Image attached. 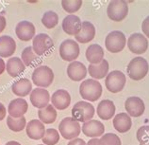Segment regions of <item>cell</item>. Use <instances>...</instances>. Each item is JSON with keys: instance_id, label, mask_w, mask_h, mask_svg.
<instances>
[{"instance_id": "4316f807", "label": "cell", "mask_w": 149, "mask_h": 145, "mask_svg": "<svg viewBox=\"0 0 149 145\" xmlns=\"http://www.w3.org/2000/svg\"><path fill=\"white\" fill-rule=\"evenodd\" d=\"M86 59L90 65L99 64L104 60V50L102 46L97 44L90 45L86 49Z\"/></svg>"}, {"instance_id": "f6af8a7d", "label": "cell", "mask_w": 149, "mask_h": 145, "mask_svg": "<svg viewBox=\"0 0 149 145\" xmlns=\"http://www.w3.org/2000/svg\"><path fill=\"white\" fill-rule=\"evenodd\" d=\"M38 145H45V144H38Z\"/></svg>"}, {"instance_id": "d6986e66", "label": "cell", "mask_w": 149, "mask_h": 145, "mask_svg": "<svg viewBox=\"0 0 149 145\" xmlns=\"http://www.w3.org/2000/svg\"><path fill=\"white\" fill-rule=\"evenodd\" d=\"M67 75L70 80L80 82L87 75V68L81 62L74 61L67 66Z\"/></svg>"}, {"instance_id": "44dd1931", "label": "cell", "mask_w": 149, "mask_h": 145, "mask_svg": "<svg viewBox=\"0 0 149 145\" xmlns=\"http://www.w3.org/2000/svg\"><path fill=\"white\" fill-rule=\"evenodd\" d=\"M95 36V28L91 22L84 21L82 22V27L79 33L77 34L74 38L78 43L81 44H87L91 42Z\"/></svg>"}, {"instance_id": "7bdbcfd3", "label": "cell", "mask_w": 149, "mask_h": 145, "mask_svg": "<svg viewBox=\"0 0 149 145\" xmlns=\"http://www.w3.org/2000/svg\"><path fill=\"white\" fill-rule=\"evenodd\" d=\"M5 145H21L18 141H15V140H10V141H8Z\"/></svg>"}, {"instance_id": "ac0fdd59", "label": "cell", "mask_w": 149, "mask_h": 145, "mask_svg": "<svg viewBox=\"0 0 149 145\" xmlns=\"http://www.w3.org/2000/svg\"><path fill=\"white\" fill-rule=\"evenodd\" d=\"M45 124L40 120H30L26 126V135L29 139L34 140H39L44 138L45 133Z\"/></svg>"}, {"instance_id": "4dcf8cb0", "label": "cell", "mask_w": 149, "mask_h": 145, "mask_svg": "<svg viewBox=\"0 0 149 145\" xmlns=\"http://www.w3.org/2000/svg\"><path fill=\"white\" fill-rule=\"evenodd\" d=\"M7 125L10 130L13 132H21L26 126V120L25 117L15 119L10 116L7 117Z\"/></svg>"}, {"instance_id": "b9f144b4", "label": "cell", "mask_w": 149, "mask_h": 145, "mask_svg": "<svg viewBox=\"0 0 149 145\" xmlns=\"http://www.w3.org/2000/svg\"><path fill=\"white\" fill-rule=\"evenodd\" d=\"M87 145H99V139L95 138V139H90Z\"/></svg>"}, {"instance_id": "2e32d148", "label": "cell", "mask_w": 149, "mask_h": 145, "mask_svg": "<svg viewBox=\"0 0 149 145\" xmlns=\"http://www.w3.org/2000/svg\"><path fill=\"white\" fill-rule=\"evenodd\" d=\"M82 133L89 138H98L102 137L105 133V126L104 124L99 120H91L84 122L82 125Z\"/></svg>"}, {"instance_id": "7c38bea8", "label": "cell", "mask_w": 149, "mask_h": 145, "mask_svg": "<svg viewBox=\"0 0 149 145\" xmlns=\"http://www.w3.org/2000/svg\"><path fill=\"white\" fill-rule=\"evenodd\" d=\"M125 108L127 110V114L130 117L138 118L141 117L146 110V105L143 101L139 97H129L125 103Z\"/></svg>"}, {"instance_id": "d6a6232c", "label": "cell", "mask_w": 149, "mask_h": 145, "mask_svg": "<svg viewBox=\"0 0 149 145\" xmlns=\"http://www.w3.org/2000/svg\"><path fill=\"white\" fill-rule=\"evenodd\" d=\"M42 140L45 145H56L60 141V133L54 128L46 129Z\"/></svg>"}, {"instance_id": "5bb4252c", "label": "cell", "mask_w": 149, "mask_h": 145, "mask_svg": "<svg viewBox=\"0 0 149 145\" xmlns=\"http://www.w3.org/2000/svg\"><path fill=\"white\" fill-rule=\"evenodd\" d=\"M51 103L58 110H65L71 103V96L65 89H58L52 94L50 98Z\"/></svg>"}, {"instance_id": "ffe728a7", "label": "cell", "mask_w": 149, "mask_h": 145, "mask_svg": "<svg viewBox=\"0 0 149 145\" xmlns=\"http://www.w3.org/2000/svg\"><path fill=\"white\" fill-rule=\"evenodd\" d=\"M27 108H29V104H27L26 101L23 98H17V99L10 101L9 106H8V112L10 117L19 119V118L24 117L27 111Z\"/></svg>"}, {"instance_id": "7a4b0ae2", "label": "cell", "mask_w": 149, "mask_h": 145, "mask_svg": "<svg viewBox=\"0 0 149 145\" xmlns=\"http://www.w3.org/2000/svg\"><path fill=\"white\" fill-rule=\"evenodd\" d=\"M79 93L84 100L95 101L101 97L102 85L98 81L95 79L85 80L79 85Z\"/></svg>"}, {"instance_id": "ee69618b", "label": "cell", "mask_w": 149, "mask_h": 145, "mask_svg": "<svg viewBox=\"0 0 149 145\" xmlns=\"http://www.w3.org/2000/svg\"><path fill=\"white\" fill-rule=\"evenodd\" d=\"M140 145H149V142H148V143H146V144H142V143H140Z\"/></svg>"}, {"instance_id": "f35d334b", "label": "cell", "mask_w": 149, "mask_h": 145, "mask_svg": "<svg viewBox=\"0 0 149 145\" xmlns=\"http://www.w3.org/2000/svg\"><path fill=\"white\" fill-rule=\"evenodd\" d=\"M7 26V20L4 15H2L1 13H0V33L2 32V31L5 30Z\"/></svg>"}, {"instance_id": "9c48e42d", "label": "cell", "mask_w": 149, "mask_h": 145, "mask_svg": "<svg viewBox=\"0 0 149 145\" xmlns=\"http://www.w3.org/2000/svg\"><path fill=\"white\" fill-rule=\"evenodd\" d=\"M54 46V42L49 35L46 33H40L35 35L32 41V49L39 57L45 56Z\"/></svg>"}, {"instance_id": "9a60e30c", "label": "cell", "mask_w": 149, "mask_h": 145, "mask_svg": "<svg viewBox=\"0 0 149 145\" xmlns=\"http://www.w3.org/2000/svg\"><path fill=\"white\" fill-rule=\"evenodd\" d=\"M62 30L68 35L76 36L79 33L82 27V22L80 18L74 14H69L62 20Z\"/></svg>"}, {"instance_id": "277c9868", "label": "cell", "mask_w": 149, "mask_h": 145, "mask_svg": "<svg viewBox=\"0 0 149 145\" xmlns=\"http://www.w3.org/2000/svg\"><path fill=\"white\" fill-rule=\"evenodd\" d=\"M31 79L36 87L46 88L53 83L54 72L47 65H40L34 69Z\"/></svg>"}, {"instance_id": "8fae6325", "label": "cell", "mask_w": 149, "mask_h": 145, "mask_svg": "<svg viewBox=\"0 0 149 145\" xmlns=\"http://www.w3.org/2000/svg\"><path fill=\"white\" fill-rule=\"evenodd\" d=\"M127 46L132 53L143 54L148 49V41L142 33H133L127 39Z\"/></svg>"}, {"instance_id": "52a82bcc", "label": "cell", "mask_w": 149, "mask_h": 145, "mask_svg": "<svg viewBox=\"0 0 149 145\" xmlns=\"http://www.w3.org/2000/svg\"><path fill=\"white\" fill-rule=\"evenodd\" d=\"M107 14L111 20L114 22H121L127 16L128 5L123 0H113L111 1L107 9Z\"/></svg>"}, {"instance_id": "4fadbf2b", "label": "cell", "mask_w": 149, "mask_h": 145, "mask_svg": "<svg viewBox=\"0 0 149 145\" xmlns=\"http://www.w3.org/2000/svg\"><path fill=\"white\" fill-rule=\"evenodd\" d=\"M50 95L45 88H35L30 93V103L34 107L42 109L49 104Z\"/></svg>"}, {"instance_id": "7402d4cb", "label": "cell", "mask_w": 149, "mask_h": 145, "mask_svg": "<svg viewBox=\"0 0 149 145\" xmlns=\"http://www.w3.org/2000/svg\"><path fill=\"white\" fill-rule=\"evenodd\" d=\"M16 50V42L8 35L0 36V57L8 58L13 56Z\"/></svg>"}, {"instance_id": "e575fe53", "label": "cell", "mask_w": 149, "mask_h": 145, "mask_svg": "<svg viewBox=\"0 0 149 145\" xmlns=\"http://www.w3.org/2000/svg\"><path fill=\"white\" fill-rule=\"evenodd\" d=\"M99 145H122L120 138L113 133H107L99 139Z\"/></svg>"}, {"instance_id": "d4e9b609", "label": "cell", "mask_w": 149, "mask_h": 145, "mask_svg": "<svg viewBox=\"0 0 149 145\" xmlns=\"http://www.w3.org/2000/svg\"><path fill=\"white\" fill-rule=\"evenodd\" d=\"M113 126H114L115 130L118 131L121 134L127 133L130 130L132 126V121L127 113H119L117 114L114 119H113Z\"/></svg>"}, {"instance_id": "836d02e7", "label": "cell", "mask_w": 149, "mask_h": 145, "mask_svg": "<svg viewBox=\"0 0 149 145\" xmlns=\"http://www.w3.org/2000/svg\"><path fill=\"white\" fill-rule=\"evenodd\" d=\"M61 6L65 11H67L70 14H73L81 8L82 1L81 0H62Z\"/></svg>"}, {"instance_id": "cb8c5ba5", "label": "cell", "mask_w": 149, "mask_h": 145, "mask_svg": "<svg viewBox=\"0 0 149 145\" xmlns=\"http://www.w3.org/2000/svg\"><path fill=\"white\" fill-rule=\"evenodd\" d=\"M11 91L14 95L19 98H23L27 96L32 91V84L26 78H21L17 81H15L11 85Z\"/></svg>"}, {"instance_id": "f546056e", "label": "cell", "mask_w": 149, "mask_h": 145, "mask_svg": "<svg viewBox=\"0 0 149 145\" xmlns=\"http://www.w3.org/2000/svg\"><path fill=\"white\" fill-rule=\"evenodd\" d=\"M39 120L44 124H51L57 119V111L52 104H48L47 106L39 109L38 111Z\"/></svg>"}, {"instance_id": "6da1fadb", "label": "cell", "mask_w": 149, "mask_h": 145, "mask_svg": "<svg viewBox=\"0 0 149 145\" xmlns=\"http://www.w3.org/2000/svg\"><path fill=\"white\" fill-rule=\"evenodd\" d=\"M149 71V65L147 61L143 57L133 58L129 62L127 68V72L128 77L131 80L141 81L147 75Z\"/></svg>"}, {"instance_id": "30bf717a", "label": "cell", "mask_w": 149, "mask_h": 145, "mask_svg": "<svg viewBox=\"0 0 149 145\" xmlns=\"http://www.w3.org/2000/svg\"><path fill=\"white\" fill-rule=\"evenodd\" d=\"M60 56L62 60L72 63L79 55V46L72 39H66L61 43L58 49Z\"/></svg>"}, {"instance_id": "8d00e7d4", "label": "cell", "mask_w": 149, "mask_h": 145, "mask_svg": "<svg viewBox=\"0 0 149 145\" xmlns=\"http://www.w3.org/2000/svg\"><path fill=\"white\" fill-rule=\"evenodd\" d=\"M142 30L144 35L149 38V16H147L142 23Z\"/></svg>"}, {"instance_id": "484cf974", "label": "cell", "mask_w": 149, "mask_h": 145, "mask_svg": "<svg viewBox=\"0 0 149 145\" xmlns=\"http://www.w3.org/2000/svg\"><path fill=\"white\" fill-rule=\"evenodd\" d=\"M26 65L21 60V58L18 57H13L10 58L7 62L6 65V70L7 73L9 74L10 77L16 78L20 76L21 74L25 71Z\"/></svg>"}, {"instance_id": "ba28073f", "label": "cell", "mask_w": 149, "mask_h": 145, "mask_svg": "<svg viewBox=\"0 0 149 145\" xmlns=\"http://www.w3.org/2000/svg\"><path fill=\"white\" fill-rule=\"evenodd\" d=\"M127 78L125 75L120 70H113L109 72L106 77L105 84L106 87L111 93H119L122 91L125 85Z\"/></svg>"}, {"instance_id": "603a6c76", "label": "cell", "mask_w": 149, "mask_h": 145, "mask_svg": "<svg viewBox=\"0 0 149 145\" xmlns=\"http://www.w3.org/2000/svg\"><path fill=\"white\" fill-rule=\"evenodd\" d=\"M115 105L111 100H103L97 105V115L100 119L104 120H109L112 119L115 115Z\"/></svg>"}, {"instance_id": "f1b7e54d", "label": "cell", "mask_w": 149, "mask_h": 145, "mask_svg": "<svg viewBox=\"0 0 149 145\" xmlns=\"http://www.w3.org/2000/svg\"><path fill=\"white\" fill-rule=\"evenodd\" d=\"M21 60L25 64L26 66L33 68L36 66L41 63V59L36 53L34 52L32 46H26L24 49V50L21 53Z\"/></svg>"}, {"instance_id": "ab89813d", "label": "cell", "mask_w": 149, "mask_h": 145, "mask_svg": "<svg viewBox=\"0 0 149 145\" xmlns=\"http://www.w3.org/2000/svg\"><path fill=\"white\" fill-rule=\"evenodd\" d=\"M6 113H7V110H6V107L4 106V104L0 103V121L2 120L5 119L6 117Z\"/></svg>"}, {"instance_id": "3957f363", "label": "cell", "mask_w": 149, "mask_h": 145, "mask_svg": "<svg viewBox=\"0 0 149 145\" xmlns=\"http://www.w3.org/2000/svg\"><path fill=\"white\" fill-rule=\"evenodd\" d=\"M58 133L65 139H77L81 133L80 124L72 117L64 118L58 124Z\"/></svg>"}, {"instance_id": "74e56055", "label": "cell", "mask_w": 149, "mask_h": 145, "mask_svg": "<svg viewBox=\"0 0 149 145\" xmlns=\"http://www.w3.org/2000/svg\"><path fill=\"white\" fill-rule=\"evenodd\" d=\"M67 145H87V143L85 142V140H83L82 139H74L72 140H70Z\"/></svg>"}, {"instance_id": "83f0119b", "label": "cell", "mask_w": 149, "mask_h": 145, "mask_svg": "<svg viewBox=\"0 0 149 145\" xmlns=\"http://www.w3.org/2000/svg\"><path fill=\"white\" fill-rule=\"evenodd\" d=\"M109 63L108 61L104 59L103 61L99 64L96 65H90L88 66V72L93 79L100 80L103 79L109 74Z\"/></svg>"}, {"instance_id": "5b68a950", "label": "cell", "mask_w": 149, "mask_h": 145, "mask_svg": "<svg viewBox=\"0 0 149 145\" xmlns=\"http://www.w3.org/2000/svg\"><path fill=\"white\" fill-rule=\"evenodd\" d=\"M95 107L88 101H77L72 108V118L78 122H87L95 116Z\"/></svg>"}, {"instance_id": "60d3db41", "label": "cell", "mask_w": 149, "mask_h": 145, "mask_svg": "<svg viewBox=\"0 0 149 145\" xmlns=\"http://www.w3.org/2000/svg\"><path fill=\"white\" fill-rule=\"evenodd\" d=\"M5 69H6V64L3 59L0 57V75H2L3 72L5 71Z\"/></svg>"}, {"instance_id": "d590c367", "label": "cell", "mask_w": 149, "mask_h": 145, "mask_svg": "<svg viewBox=\"0 0 149 145\" xmlns=\"http://www.w3.org/2000/svg\"><path fill=\"white\" fill-rule=\"evenodd\" d=\"M136 137L138 141L142 144L149 142V125H143L140 127L136 133Z\"/></svg>"}, {"instance_id": "e0dca14e", "label": "cell", "mask_w": 149, "mask_h": 145, "mask_svg": "<svg viewBox=\"0 0 149 145\" xmlns=\"http://www.w3.org/2000/svg\"><path fill=\"white\" fill-rule=\"evenodd\" d=\"M15 33L21 41L29 42L35 37V27L31 22L23 20L16 25Z\"/></svg>"}, {"instance_id": "1f68e13d", "label": "cell", "mask_w": 149, "mask_h": 145, "mask_svg": "<svg viewBox=\"0 0 149 145\" xmlns=\"http://www.w3.org/2000/svg\"><path fill=\"white\" fill-rule=\"evenodd\" d=\"M42 23L46 29H54L58 23V15L53 11H45L42 17Z\"/></svg>"}, {"instance_id": "8992f818", "label": "cell", "mask_w": 149, "mask_h": 145, "mask_svg": "<svg viewBox=\"0 0 149 145\" xmlns=\"http://www.w3.org/2000/svg\"><path fill=\"white\" fill-rule=\"evenodd\" d=\"M127 44V38L120 30H113L109 32L105 40V46L109 52L118 53L125 49Z\"/></svg>"}]
</instances>
